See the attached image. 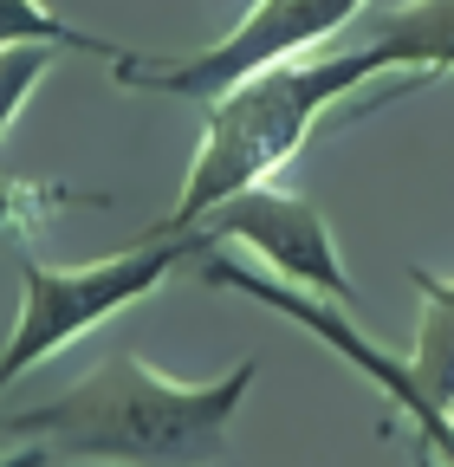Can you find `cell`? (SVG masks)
I'll return each instance as SVG.
<instances>
[{
    "label": "cell",
    "mask_w": 454,
    "mask_h": 467,
    "mask_svg": "<svg viewBox=\"0 0 454 467\" xmlns=\"http://www.w3.org/2000/svg\"><path fill=\"white\" fill-rule=\"evenodd\" d=\"M253 377L260 364H234L214 383H182L137 350H110L59 396L0 409V441H33L52 461L85 467H208L227 454V429Z\"/></svg>",
    "instance_id": "6da1fadb"
},
{
    "label": "cell",
    "mask_w": 454,
    "mask_h": 467,
    "mask_svg": "<svg viewBox=\"0 0 454 467\" xmlns=\"http://www.w3.org/2000/svg\"><path fill=\"white\" fill-rule=\"evenodd\" d=\"M389 72L377 46H351V52H299L279 58V66H260L253 78L227 85L221 98H208V124H201V150L182 175V195L156 221V234H189L208 208H221L227 195H241L279 162H293L305 150V137L318 130V117L351 98L364 78Z\"/></svg>",
    "instance_id": "7a4b0ae2"
},
{
    "label": "cell",
    "mask_w": 454,
    "mask_h": 467,
    "mask_svg": "<svg viewBox=\"0 0 454 467\" xmlns=\"http://www.w3.org/2000/svg\"><path fill=\"white\" fill-rule=\"evenodd\" d=\"M208 247L214 241L201 227H189V234H156L150 227L137 247L110 254V260H91V266H39V260H26L20 266V312H14L7 344H0V389H14L46 358H59V350L72 337H85L91 325H104L124 306L150 299L169 273L195 266Z\"/></svg>",
    "instance_id": "3957f363"
},
{
    "label": "cell",
    "mask_w": 454,
    "mask_h": 467,
    "mask_svg": "<svg viewBox=\"0 0 454 467\" xmlns=\"http://www.w3.org/2000/svg\"><path fill=\"white\" fill-rule=\"evenodd\" d=\"M195 279L214 285V292H241V299H253V306H266V312H279V318H293L299 331H312V337H318L325 350H337V358H345L364 383H377V389L389 396V409L409 422L416 467H454V402L428 396L403 358L377 350V344L345 318V306H325V299H312V292H299V285H286V279H266V273H253V266H241V260H227L221 247H208V254L195 260Z\"/></svg>",
    "instance_id": "277c9868"
},
{
    "label": "cell",
    "mask_w": 454,
    "mask_h": 467,
    "mask_svg": "<svg viewBox=\"0 0 454 467\" xmlns=\"http://www.w3.org/2000/svg\"><path fill=\"white\" fill-rule=\"evenodd\" d=\"M364 14V0H253L241 14V26H227L214 46L189 52V58H143L124 52L118 58V85L124 91H162V98H221L227 85L253 78L260 66L299 58L312 46H325L337 26H351Z\"/></svg>",
    "instance_id": "5b68a950"
},
{
    "label": "cell",
    "mask_w": 454,
    "mask_h": 467,
    "mask_svg": "<svg viewBox=\"0 0 454 467\" xmlns=\"http://www.w3.org/2000/svg\"><path fill=\"white\" fill-rule=\"evenodd\" d=\"M214 247H247L273 266V279H286L299 292H312V299L325 306H357V292H351V273L345 260H337V241H331V227L325 214L305 202V195H286V189H241V195H227L221 208H208L195 221Z\"/></svg>",
    "instance_id": "8992f818"
},
{
    "label": "cell",
    "mask_w": 454,
    "mask_h": 467,
    "mask_svg": "<svg viewBox=\"0 0 454 467\" xmlns=\"http://www.w3.org/2000/svg\"><path fill=\"white\" fill-rule=\"evenodd\" d=\"M409 285H416V344H409V370L428 396L454 402V279H435L428 266H409Z\"/></svg>",
    "instance_id": "52a82bcc"
},
{
    "label": "cell",
    "mask_w": 454,
    "mask_h": 467,
    "mask_svg": "<svg viewBox=\"0 0 454 467\" xmlns=\"http://www.w3.org/2000/svg\"><path fill=\"white\" fill-rule=\"evenodd\" d=\"M26 39L59 46V52H91V58H110V66L124 58V46H110V39H98V33L72 26V20H59L52 7H39V0H0V46H26Z\"/></svg>",
    "instance_id": "ba28073f"
},
{
    "label": "cell",
    "mask_w": 454,
    "mask_h": 467,
    "mask_svg": "<svg viewBox=\"0 0 454 467\" xmlns=\"http://www.w3.org/2000/svg\"><path fill=\"white\" fill-rule=\"evenodd\" d=\"M52 58H59V46H39V39H26V46H0V137L14 130L20 104L39 91V78L52 72Z\"/></svg>",
    "instance_id": "9c48e42d"
},
{
    "label": "cell",
    "mask_w": 454,
    "mask_h": 467,
    "mask_svg": "<svg viewBox=\"0 0 454 467\" xmlns=\"http://www.w3.org/2000/svg\"><path fill=\"white\" fill-rule=\"evenodd\" d=\"M66 202H98L78 189H52V182H20V175H0V241H20L39 227V214L66 208Z\"/></svg>",
    "instance_id": "30bf717a"
},
{
    "label": "cell",
    "mask_w": 454,
    "mask_h": 467,
    "mask_svg": "<svg viewBox=\"0 0 454 467\" xmlns=\"http://www.w3.org/2000/svg\"><path fill=\"white\" fill-rule=\"evenodd\" d=\"M0 467H52V454L33 448V441H26V448H0Z\"/></svg>",
    "instance_id": "8fae6325"
}]
</instances>
